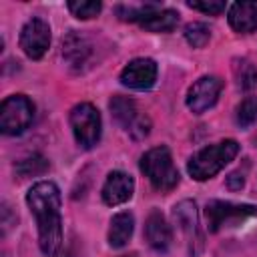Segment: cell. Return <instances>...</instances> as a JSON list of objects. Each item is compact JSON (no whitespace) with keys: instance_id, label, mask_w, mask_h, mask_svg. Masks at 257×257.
Masks as SVG:
<instances>
[{"instance_id":"obj_1","label":"cell","mask_w":257,"mask_h":257,"mask_svg":"<svg viewBox=\"0 0 257 257\" xmlns=\"http://www.w3.org/2000/svg\"><path fill=\"white\" fill-rule=\"evenodd\" d=\"M26 205L38 225V245L46 257H52L62 245L60 191L52 181L34 183L26 193Z\"/></svg>"},{"instance_id":"obj_2","label":"cell","mask_w":257,"mask_h":257,"mask_svg":"<svg viewBox=\"0 0 257 257\" xmlns=\"http://www.w3.org/2000/svg\"><path fill=\"white\" fill-rule=\"evenodd\" d=\"M237 155L239 143L233 139H225L195 153L187 163V171L195 181H207L215 177L221 169H225V165H229Z\"/></svg>"},{"instance_id":"obj_3","label":"cell","mask_w":257,"mask_h":257,"mask_svg":"<svg viewBox=\"0 0 257 257\" xmlns=\"http://www.w3.org/2000/svg\"><path fill=\"white\" fill-rule=\"evenodd\" d=\"M141 171L157 191H171L179 183V171L167 147H155L141 157Z\"/></svg>"},{"instance_id":"obj_4","label":"cell","mask_w":257,"mask_h":257,"mask_svg":"<svg viewBox=\"0 0 257 257\" xmlns=\"http://www.w3.org/2000/svg\"><path fill=\"white\" fill-rule=\"evenodd\" d=\"M68 120H70V128H72V135H74L78 147L92 149L100 141L102 120H100V112L96 110L94 104L78 102L76 106H72Z\"/></svg>"},{"instance_id":"obj_5","label":"cell","mask_w":257,"mask_h":257,"mask_svg":"<svg viewBox=\"0 0 257 257\" xmlns=\"http://www.w3.org/2000/svg\"><path fill=\"white\" fill-rule=\"evenodd\" d=\"M34 118V104L24 94H12L2 100L0 106V131L4 135H22Z\"/></svg>"},{"instance_id":"obj_6","label":"cell","mask_w":257,"mask_h":257,"mask_svg":"<svg viewBox=\"0 0 257 257\" xmlns=\"http://www.w3.org/2000/svg\"><path fill=\"white\" fill-rule=\"evenodd\" d=\"M257 207L247 203H231V201H209L205 207V217L211 233H217L225 225H235L243 219L255 217Z\"/></svg>"},{"instance_id":"obj_7","label":"cell","mask_w":257,"mask_h":257,"mask_svg":"<svg viewBox=\"0 0 257 257\" xmlns=\"http://www.w3.org/2000/svg\"><path fill=\"white\" fill-rule=\"evenodd\" d=\"M110 110H112V116L116 118V122L133 135V139L141 141L145 139L149 133H151V120L147 114H143L139 108H137V102L133 98H126V96H112L110 100Z\"/></svg>"},{"instance_id":"obj_8","label":"cell","mask_w":257,"mask_h":257,"mask_svg":"<svg viewBox=\"0 0 257 257\" xmlns=\"http://www.w3.org/2000/svg\"><path fill=\"white\" fill-rule=\"evenodd\" d=\"M173 219L181 227L185 241L189 245L191 255H199L203 249V233L199 227V215H197V205L195 201H181L173 207Z\"/></svg>"},{"instance_id":"obj_9","label":"cell","mask_w":257,"mask_h":257,"mask_svg":"<svg viewBox=\"0 0 257 257\" xmlns=\"http://www.w3.org/2000/svg\"><path fill=\"white\" fill-rule=\"evenodd\" d=\"M50 46V26L42 18H30L20 30V48L32 60L44 56Z\"/></svg>"},{"instance_id":"obj_10","label":"cell","mask_w":257,"mask_h":257,"mask_svg":"<svg viewBox=\"0 0 257 257\" xmlns=\"http://www.w3.org/2000/svg\"><path fill=\"white\" fill-rule=\"evenodd\" d=\"M223 90V80L219 76H201L193 82V86L187 92V106L191 112L201 114L207 108H211Z\"/></svg>"},{"instance_id":"obj_11","label":"cell","mask_w":257,"mask_h":257,"mask_svg":"<svg viewBox=\"0 0 257 257\" xmlns=\"http://www.w3.org/2000/svg\"><path fill=\"white\" fill-rule=\"evenodd\" d=\"M62 56L72 70H82L92 60L94 46L84 34L72 30L62 38Z\"/></svg>"},{"instance_id":"obj_12","label":"cell","mask_w":257,"mask_h":257,"mask_svg":"<svg viewBox=\"0 0 257 257\" xmlns=\"http://www.w3.org/2000/svg\"><path fill=\"white\" fill-rule=\"evenodd\" d=\"M155 80H157V62L153 58H135L120 72V82L135 90H147L155 84Z\"/></svg>"},{"instance_id":"obj_13","label":"cell","mask_w":257,"mask_h":257,"mask_svg":"<svg viewBox=\"0 0 257 257\" xmlns=\"http://www.w3.org/2000/svg\"><path fill=\"white\" fill-rule=\"evenodd\" d=\"M135 191V181L128 173L124 171H112L108 173L104 185H102V201L110 207L122 205L133 197Z\"/></svg>"},{"instance_id":"obj_14","label":"cell","mask_w":257,"mask_h":257,"mask_svg":"<svg viewBox=\"0 0 257 257\" xmlns=\"http://www.w3.org/2000/svg\"><path fill=\"white\" fill-rule=\"evenodd\" d=\"M145 237L147 243L155 249V251H167L173 243V231L167 223V219L163 217L161 211H151V215L147 217L145 223Z\"/></svg>"},{"instance_id":"obj_15","label":"cell","mask_w":257,"mask_h":257,"mask_svg":"<svg viewBox=\"0 0 257 257\" xmlns=\"http://www.w3.org/2000/svg\"><path fill=\"white\" fill-rule=\"evenodd\" d=\"M229 26L235 32L251 34L257 30V2H235L229 8Z\"/></svg>"},{"instance_id":"obj_16","label":"cell","mask_w":257,"mask_h":257,"mask_svg":"<svg viewBox=\"0 0 257 257\" xmlns=\"http://www.w3.org/2000/svg\"><path fill=\"white\" fill-rule=\"evenodd\" d=\"M135 231V217L128 211H120L110 219V227H108V245L114 249L124 247Z\"/></svg>"},{"instance_id":"obj_17","label":"cell","mask_w":257,"mask_h":257,"mask_svg":"<svg viewBox=\"0 0 257 257\" xmlns=\"http://www.w3.org/2000/svg\"><path fill=\"white\" fill-rule=\"evenodd\" d=\"M177 24H179V12L171 8H161L153 12L149 18H145L141 22V28H145L147 32H171L177 28Z\"/></svg>"},{"instance_id":"obj_18","label":"cell","mask_w":257,"mask_h":257,"mask_svg":"<svg viewBox=\"0 0 257 257\" xmlns=\"http://www.w3.org/2000/svg\"><path fill=\"white\" fill-rule=\"evenodd\" d=\"M233 74L237 80V86L241 90H253L257 86V68L247 58L233 60Z\"/></svg>"},{"instance_id":"obj_19","label":"cell","mask_w":257,"mask_h":257,"mask_svg":"<svg viewBox=\"0 0 257 257\" xmlns=\"http://www.w3.org/2000/svg\"><path fill=\"white\" fill-rule=\"evenodd\" d=\"M14 171L20 179H26V177H36V175H42L44 171H48V161L40 155H32V157H26L22 161H18L14 165Z\"/></svg>"},{"instance_id":"obj_20","label":"cell","mask_w":257,"mask_h":257,"mask_svg":"<svg viewBox=\"0 0 257 257\" xmlns=\"http://www.w3.org/2000/svg\"><path fill=\"white\" fill-rule=\"evenodd\" d=\"M235 118H237V124L241 128L251 126L257 120V96H245L237 106Z\"/></svg>"},{"instance_id":"obj_21","label":"cell","mask_w":257,"mask_h":257,"mask_svg":"<svg viewBox=\"0 0 257 257\" xmlns=\"http://www.w3.org/2000/svg\"><path fill=\"white\" fill-rule=\"evenodd\" d=\"M211 38V30L205 22H191L185 26V40L193 48H203Z\"/></svg>"},{"instance_id":"obj_22","label":"cell","mask_w":257,"mask_h":257,"mask_svg":"<svg viewBox=\"0 0 257 257\" xmlns=\"http://www.w3.org/2000/svg\"><path fill=\"white\" fill-rule=\"evenodd\" d=\"M68 10L80 18V20H88V18H94L100 10H102V4L98 0H70L68 2Z\"/></svg>"},{"instance_id":"obj_23","label":"cell","mask_w":257,"mask_h":257,"mask_svg":"<svg viewBox=\"0 0 257 257\" xmlns=\"http://www.w3.org/2000/svg\"><path fill=\"white\" fill-rule=\"evenodd\" d=\"M187 6L193 10H201L205 14H211V16H219L225 10V2H221V0H189Z\"/></svg>"},{"instance_id":"obj_24","label":"cell","mask_w":257,"mask_h":257,"mask_svg":"<svg viewBox=\"0 0 257 257\" xmlns=\"http://www.w3.org/2000/svg\"><path fill=\"white\" fill-rule=\"evenodd\" d=\"M243 185H245V173L239 169V171H233L229 177H227V187L231 189V191H239V189H243Z\"/></svg>"}]
</instances>
